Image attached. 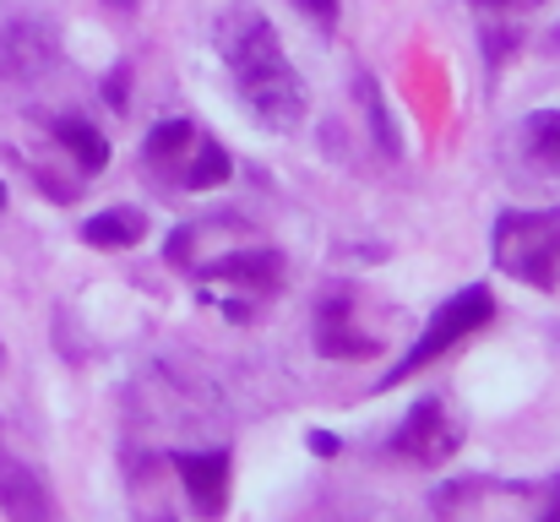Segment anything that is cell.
<instances>
[{"label": "cell", "mask_w": 560, "mask_h": 522, "mask_svg": "<svg viewBox=\"0 0 560 522\" xmlns=\"http://www.w3.org/2000/svg\"><path fill=\"white\" fill-rule=\"evenodd\" d=\"M490 316H495V294H490L485 283H468V289H457V294H452V300H446V305L430 316V327L419 333V344L408 348V353H402V359H397V364L381 375V386H375V392H386V386H397V381L419 375V370H424V364H435L446 348H457L463 338H468V333H479Z\"/></svg>", "instance_id": "3"}, {"label": "cell", "mask_w": 560, "mask_h": 522, "mask_svg": "<svg viewBox=\"0 0 560 522\" xmlns=\"http://www.w3.org/2000/svg\"><path fill=\"white\" fill-rule=\"evenodd\" d=\"M479 5H539V0H479Z\"/></svg>", "instance_id": "20"}, {"label": "cell", "mask_w": 560, "mask_h": 522, "mask_svg": "<svg viewBox=\"0 0 560 522\" xmlns=\"http://www.w3.org/2000/svg\"><path fill=\"white\" fill-rule=\"evenodd\" d=\"M196 126L190 120H159L153 131H148V148H142V159L153 164V170H164V174H175L180 179V170H186V159H190V148H196Z\"/></svg>", "instance_id": "12"}, {"label": "cell", "mask_w": 560, "mask_h": 522, "mask_svg": "<svg viewBox=\"0 0 560 522\" xmlns=\"http://www.w3.org/2000/svg\"><path fill=\"white\" fill-rule=\"evenodd\" d=\"M170 468L201 522H218L229 512V474H234L229 452H218V446L212 452H170Z\"/></svg>", "instance_id": "5"}, {"label": "cell", "mask_w": 560, "mask_h": 522, "mask_svg": "<svg viewBox=\"0 0 560 522\" xmlns=\"http://www.w3.org/2000/svg\"><path fill=\"white\" fill-rule=\"evenodd\" d=\"M0 207H5V179H0Z\"/></svg>", "instance_id": "22"}, {"label": "cell", "mask_w": 560, "mask_h": 522, "mask_svg": "<svg viewBox=\"0 0 560 522\" xmlns=\"http://www.w3.org/2000/svg\"><path fill=\"white\" fill-rule=\"evenodd\" d=\"M0 512L11 522H55L49 485L27 463H16L11 452H0Z\"/></svg>", "instance_id": "7"}, {"label": "cell", "mask_w": 560, "mask_h": 522, "mask_svg": "<svg viewBox=\"0 0 560 522\" xmlns=\"http://www.w3.org/2000/svg\"><path fill=\"white\" fill-rule=\"evenodd\" d=\"M495 267L528 289H556L560 278V207H539V212H501L495 234H490Z\"/></svg>", "instance_id": "2"}, {"label": "cell", "mask_w": 560, "mask_h": 522, "mask_svg": "<svg viewBox=\"0 0 560 522\" xmlns=\"http://www.w3.org/2000/svg\"><path fill=\"white\" fill-rule=\"evenodd\" d=\"M104 98H109L115 109H126V104H131V93H126V71H115V77H109V88H104Z\"/></svg>", "instance_id": "17"}, {"label": "cell", "mask_w": 560, "mask_h": 522, "mask_svg": "<svg viewBox=\"0 0 560 522\" xmlns=\"http://www.w3.org/2000/svg\"><path fill=\"white\" fill-rule=\"evenodd\" d=\"M229 174H234L229 148H223V142H212V137H196L186 170H180V185H186V190H218V185H229Z\"/></svg>", "instance_id": "13"}, {"label": "cell", "mask_w": 560, "mask_h": 522, "mask_svg": "<svg viewBox=\"0 0 560 522\" xmlns=\"http://www.w3.org/2000/svg\"><path fill=\"white\" fill-rule=\"evenodd\" d=\"M109 5H126V11H131V5H137V0H109Z\"/></svg>", "instance_id": "21"}, {"label": "cell", "mask_w": 560, "mask_h": 522, "mask_svg": "<svg viewBox=\"0 0 560 522\" xmlns=\"http://www.w3.org/2000/svg\"><path fill=\"white\" fill-rule=\"evenodd\" d=\"M523 148L539 170L560 174V109H534L523 120Z\"/></svg>", "instance_id": "14"}, {"label": "cell", "mask_w": 560, "mask_h": 522, "mask_svg": "<svg viewBox=\"0 0 560 522\" xmlns=\"http://www.w3.org/2000/svg\"><path fill=\"white\" fill-rule=\"evenodd\" d=\"M201 278L212 283H240L250 294H272L283 283V256L278 251H234V256H218L201 267Z\"/></svg>", "instance_id": "8"}, {"label": "cell", "mask_w": 560, "mask_h": 522, "mask_svg": "<svg viewBox=\"0 0 560 522\" xmlns=\"http://www.w3.org/2000/svg\"><path fill=\"white\" fill-rule=\"evenodd\" d=\"M0 364H5V353H0Z\"/></svg>", "instance_id": "23"}, {"label": "cell", "mask_w": 560, "mask_h": 522, "mask_svg": "<svg viewBox=\"0 0 560 522\" xmlns=\"http://www.w3.org/2000/svg\"><path fill=\"white\" fill-rule=\"evenodd\" d=\"M300 5H305L322 27H332V22H338V0H300Z\"/></svg>", "instance_id": "16"}, {"label": "cell", "mask_w": 560, "mask_h": 522, "mask_svg": "<svg viewBox=\"0 0 560 522\" xmlns=\"http://www.w3.org/2000/svg\"><path fill=\"white\" fill-rule=\"evenodd\" d=\"M316 348L332 353V359H338V353H343V359H371L381 344H375L371 333L354 327V305L338 294V300H322V311H316Z\"/></svg>", "instance_id": "9"}, {"label": "cell", "mask_w": 560, "mask_h": 522, "mask_svg": "<svg viewBox=\"0 0 560 522\" xmlns=\"http://www.w3.org/2000/svg\"><path fill=\"white\" fill-rule=\"evenodd\" d=\"M539 522H560V479H556V496H550V512H545Z\"/></svg>", "instance_id": "19"}, {"label": "cell", "mask_w": 560, "mask_h": 522, "mask_svg": "<svg viewBox=\"0 0 560 522\" xmlns=\"http://www.w3.org/2000/svg\"><path fill=\"white\" fill-rule=\"evenodd\" d=\"M392 452L408 457V463H424V468L446 463V457L457 452V430H452V419H446V403H441V397H419V403L408 408V419L392 430Z\"/></svg>", "instance_id": "4"}, {"label": "cell", "mask_w": 560, "mask_h": 522, "mask_svg": "<svg viewBox=\"0 0 560 522\" xmlns=\"http://www.w3.org/2000/svg\"><path fill=\"white\" fill-rule=\"evenodd\" d=\"M365 88V104H371V120H375V142L386 148V153H397V131H392V115H386V104L375 98V82H360Z\"/></svg>", "instance_id": "15"}, {"label": "cell", "mask_w": 560, "mask_h": 522, "mask_svg": "<svg viewBox=\"0 0 560 522\" xmlns=\"http://www.w3.org/2000/svg\"><path fill=\"white\" fill-rule=\"evenodd\" d=\"M82 240L98 251H131L148 240V212L142 207H104L98 218L82 223Z\"/></svg>", "instance_id": "10"}, {"label": "cell", "mask_w": 560, "mask_h": 522, "mask_svg": "<svg viewBox=\"0 0 560 522\" xmlns=\"http://www.w3.org/2000/svg\"><path fill=\"white\" fill-rule=\"evenodd\" d=\"M311 446H316L322 457H332V452H338V436H327V430H311Z\"/></svg>", "instance_id": "18"}, {"label": "cell", "mask_w": 560, "mask_h": 522, "mask_svg": "<svg viewBox=\"0 0 560 522\" xmlns=\"http://www.w3.org/2000/svg\"><path fill=\"white\" fill-rule=\"evenodd\" d=\"M55 142L77 159V174H104V164H109L104 131H98L93 120H82V115H60V120H55Z\"/></svg>", "instance_id": "11"}, {"label": "cell", "mask_w": 560, "mask_h": 522, "mask_svg": "<svg viewBox=\"0 0 560 522\" xmlns=\"http://www.w3.org/2000/svg\"><path fill=\"white\" fill-rule=\"evenodd\" d=\"M218 55L229 60L234 82H240V98L250 104V115L267 126V131H294L311 109L305 98V82L300 71L289 66L283 44H278V27L267 22V11L256 5H234L223 22H218Z\"/></svg>", "instance_id": "1"}, {"label": "cell", "mask_w": 560, "mask_h": 522, "mask_svg": "<svg viewBox=\"0 0 560 522\" xmlns=\"http://www.w3.org/2000/svg\"><path fill=\"white\" fill-rule=\"evenodd\" d=\"M60 60L55 27L38 16H16L0 27V82H38Z\"/></svg>", "instance_id": "6"}]
</instances>
